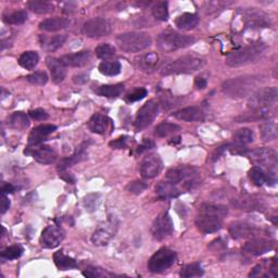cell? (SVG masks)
I'll return each mask as SVG.
<instances>
[{"mask_svg": "<svg viewBox=\"0 0 278 278\" xmlns=\"http://www.w3.org/2000/svg\"><path fill=\"white\" fill-rule=\"evenodd\" d=\"M89 59H90V53L88 52V50H83V52L63 56L60 58V61L65 66L82 67L88 63Z\"/></svg>", "mask_w": 278, "mask_h": 278, "instance_id": "obj_25", "label": "cell"}, {"mask_svg": "<svg viewBox=\"0 0 278 278\" xmlns=\"http://www.w3.org/2000/svg\"><path fill=\"white\" fill-rule=\"evenodd\" d=\"M83 275L90 278H96V277H104V276H111V274H108L105 269L99 268V267H88L85 271L83 272Z\"/></svg>", "mask_w": 278, "mask_h": 278, "instance_id": "obj_52", "label": "cell"}, {"mask_svg": "<svg viewBox=\"0 0 278 278\" xmlns=\"http://www.w3.org/2000/svg\"><path fill=\"white\" fill-rule=\"evenodd\" d=\"M234 206L240 210H246V211H251V210H259L260 204L257 199L251 197H243L240 199L235 200Z\"/></svg>", "mask_w": 278, "mask_h": 278, "instance_id": "obj_42", "label": "cell"}, {"mask_svg": "<svg viewBox=\"0 0 278 278\" xmlns=\"http://www.w3.org/2000/svg\"><path fill=\"white\" fill-rule=\"evenodd\" d=\"M8 126L16 131H24L30 126L29 116L23 112H14L8 117Z\"/></svg>", "mask_w": 278, "mask_h": 278, "instance_id": "obj_31", "label": "cell"}, {"mask_svg": "<svg viewBox=\"0 0 278 278\" xmlns=\"http://www.w3.org/2000/svg\"><path fill=\"white\" fill-rule=\"evenodd\" d=\"M110 124L111 121L108 116L97 113L90 117V120L87 123V126L92 133L105 134L109 129V126H110Z\"/></svg>", "mask_w": 278, "mask_h": 278, "instance_id": "obj_27", "label": "cell"}, {"mask_svg": "<svg viewBox=\"0 0 278 278\" xmlns=\"http://www.w3.org/2000/svg\"><path fill=\"white\" fill-rule=\"evenodd\" d=\"M116 45L121 50L128 54L140 53L153 45V39L146 33H123L115 38Z\"/></svg>", "mask_w": 278, "mask_h": 278, "instance_id": "obj_7", "label": "cell"}, {"mask_svg": "<svg viewBox=\"0 0 278 278\" xmlns=\"http://www.w3.org/2000/svg\"><path fill=\"white\" fill-rule=\"evenodd\" d=\"M95 53L100 59H108L115 55V48L109 44H103L95 49Z\"/></svg>", "mask_w": 278, "mask_h": 278, "instance_id": "obj_49", "label": "cell"}, {"mask_svg": "<svg viewBox=\"0 0 278 278\" xmlns=\"http://www.w3.org/2000/svg\"><path fill=\"white\" fill-rule=\"evenodd\" d=\"M266 45L262 41H257V43L250 44L246 47L235 50L226 57V64L232 67H238L242 65H247L257 61L259 58L262 57L265 53Z\"/></svg>", "mask_w": 278, "mask_h": 278, "instance_id": "obj_3", "label": "cell"}, {"mask_svg": "<svg viewBox=\"0 0 278 278\" xmlns=\"http://www.w3.org/2000/svg\"><path fill=\"white\" fill-rule=\"evenodd\" d=\"M154 146H155V144H154V141H151V140L147 139V140H145L144 142H142V145H140V146L138 147V150H137V153L141 154V153H142V151H144V150H148V149H151V148H153Z\"/></svg>", "mask_w": 278, "mask_h": 278, "instance_id": "obj_58", "label": "cell"}, {"mask_svg": "<svg viewBox=\"0 0 278 278\" xmlns=\"http://www.w3.org/2000/svg\"><path fill=\"white\" fill-rule=\"evenodd\" d=\"M153 15L157 20L160 21H167L168 19V4L166 2L157 3L153 9H151Z\"/></svg>", "mask_w": 278, "mask_h": 278, "instance_id": "obj_44", "label": "cell"}, {"mask_svg": "<svg viewBox=\"0 0 278 278\" xmlns=\"http://www.w3.org/2000/svg\"><path fill=\"white\" fill-rule=\"evenodd\" d=\"M147 94L148 91L146 88H137L128 95V100L131 101V103H135V101H139L141 99H144L147 96Z\"/></svg>", "mask_w": 278, "mask_h": 278, "instance_id": "obj_53", "label": "cell"}, {"mask_svg": "<svg viewBox=\"0 0 278 278\" xmlns=\"http://www.w3.org/2000/svg\"><path fill=\"white\" fill-rule=\"evenodd\" d=\"M73 81L75 84H85L86 82H88V75L86 74L75 75V77L73 78Z\"/></svg>", "mask_w": 278, "mask_h": 278, "instance_id": "obj_59", "label": "cell"}, {"mask_svg": "<svg viewBox=\"0 0 278 278\" xmlns=\"http://www.w3.org/2000/svg\"><path fill=\"white\" fill-rule=\"evenodd\" d=\"M70 20L66 18H59V16H56V18L52 19H47L41 21L39 23V29L46 31V32H57L60 30H64L67 27H70Z\"/></svg>", "mask_w": 278, "mask_h": 278, "instance_id": "obj_28", "label": "cell"}, {"mask_svg": "<svg viewBox=\"0 0 278 278\" xmlns=\"http://www.w3.org/2000/svg\"><path fill=\"white\" fill-rule=\"evenodd\" d=\"M249 178L254 182L256 186H263L265 183H267L268 180V174L265 173L262 167L255 166L252 167L249 172Z\"/></svg>", "mask_w": 278, "mask_h": 278, "instance_id": "obj_41", "label": "cell"}, {"mask_svg": "<svg viewBox=\"0 0 278 278\" xmlns=\"http://www.w3.org/2000/svg\"><path fill=\"white\" fill-rule=\"evenodd\" d=\"M176 260H178V255L175 251L168 248H161L149 260L148 268L151 273H163L175 264Z\"/></svg>", "mask_w": 278, "mask_h": 278, "instance_id": "obj_9", "label": "cell"}, {"mask_svg": "<svg viewBox=\"0 0 278 278\" xmlns=\"http://www.w3.org/2000/svg\"><path fill=\"white\" fill-rule=\"evenodd\" d=\"M65 237V232L58 225H50L41 233L40 245L46 249H54L58 247Z\"/></svg>", "mask_w": 278, "mask_h": 278, "instance_id": "obj_15", "label": "cell"}, {"mask_svg": "<svg viewBox=\"0 0 278 278\" xmlns=\"http://www.w3.org/2000/svg\"><path fill=\"white\" fill-rule=\"evenodd\" d=\"M227 147H229V145H225V146H222V147H220V148H217V150L214 153L212 159H213V160H216V159L220 158V156L224 153V150H225Z\"/></svg>", "mask_w": 278, "mask_h": 278, "instance_id": "obj_62", "label": "cell"}, {"mask_svg": "<svg viewBox=\"0 0 278 278\" xmlns=\"http://www.w3.org/2000/svg\"><path fill=\"white\" fill-rule=\"evenodd\" d=\"M159 113V104L156 100H149L140 108L135 120V129L141 131L153 124Z\"/></svg>", "mask_w": 278, "mask_h": 278, "instance_id": "obj_11", "label": "cell"}, {"mask_svg": "<svg viewBox=\"0 0 278 278\" xmlns=\"http://www.w3.org/2000/svg\"><path fill=\"white\" fill-rule=\"evenodd\" d=\"M181 190L176 185L164 181L160 182L156 187V193L162 199H168V198H176L181 195Z\"/></svg>", "mask_w": 278, "mask_h": 278, "instance_id": "obj_29", "label": "cell"}, {"mask_svg": "<svg viewBox=\"0 0 278 278\" xmlns=\"http://www.w3.org/2000/svg\"><path fill=\"white\" fill-rule=\"evenodd\" d=\"M151 232L157 240H164L170 237L174 232V225L170 214L167 212L160 214L155 220Z\"/></svg>", "mask_w": 278, "mask_h": 278, "instance_id": "obj_14", "label": "cell"}, {"mask_svg": "<svg viewBox=\"0 0 278 278\" xmlns=\"http://www.w3.org/2000/svg\"><path fill=\"white\" fill-rule=\"evenodd\" d=\"M163 162L158 155H149L140 163V174L144 179H154L161 173Z\"/></svg>", "mask_w": 278, "mask_h": 278, "instance_id": "obj_16", "label": "cell"}, {"mask_svg": "<svg viewBox=\"0 0 278 278\" xmlns=\"http://www.w3.org/2000/svg\"><path fill=\"white\" fill-rule=\"evenodd\" d=\"M181 130L180 126L178 124L174 123H168V122H163L161 124H159L156 130H155V135L157 137L163 138L170 136L172 134H175L176 132H179Z\"/></svg>", "mask_w": 278, "mask_h": 278, "instance_id": "obj_40", "label": "cell"}, {"mask_svg": "<svg viewBox=\"0 0 278 278\" xmlns=\"http://www.w3.org/2000/svg\"><path fill=\"white\" fill-rule=\"evenodd\" d=\"M196 40L193 36L183 35L174 31H165L157 37V46L163 53H172L193 45Z\"/></svg>", "mask_w": 278, "mask_h": 278, "instance_id": "obj_8", "label": "cell"}, {"mask_svg": "<svg viewBox=\"0 0 278 278\" xmlns=\"http://www.w3.org/2000/svg\"><path fill=\"white\" fill-rule=\"evenodd\" d=\"M100 204V195L99 193H89L83 201V205L88 212H94L98 209Z\"/></svg>", "mask_w": 278, "mask_h": 278, "instance_id": "obj_47", "label": "cell"}, {"mask_svg": "<svg viewBox=\"0 0 278 278\" xmlns=\"http://www.w3.org/2000/svg\"><path fill=\"white\" fill-rule=\"evenodd\" d=\"M23 254V248L21 246H11L6 248L2 252V258L6 260L19 259Z\"/></svg>", "mask_w": 278, "mask_h": 278, "instance_id": "obj_48", "label": "cell"}, {"mask_svg": "<svg viewBox=\"0 0 278 278\" xmlns=\"http://www.w3.org/2000/svg\"><path fill=\"white\" fill-rule=\"evenodd\" d=\"M30 116L36 121H44L48 119V113L44 109H35V110L30 111Z\"/></svg>", "mask_w": 278, "mask_h": 278, "instance_id": "obj_54", "label": "cell"}, {"mask_svg": "<svg viewBox=\"0 0 278 278\" xmlns=\"http://www.w3.org/2000/svg\"><path fill=\"white\" fill-rule=\"evenodd\" d=\"M15 191V187L11 184H5L2 187V193L4 195H7V193H12Z\"/></svg>", "mask_w": 278, "mask_h": 278, "instance_id": "obj_61", "label": "cell"}, {"mask_svg": "<svg viewBox=\"0 0 278 278\" xmlns=\"http://www.w3.org/2000/svg\"><path fill=\"white\" fill-rule=\"evenodd\" d=\"M54 261L56 266L61 269V271H66V269H71L78 267V263L73 258L67 257L63 254V251H57L54 254Z\"/></svg>", "mask_w": 278, "mask_h": 278, "instance_id": "obj_33", "label": "cell"}, {"mask_svg": "<svg viewBox=\"0 0 278 278\" xmlns=\"http://www.w3.org/2000/svg\"><path fill=\"white\" fill-rule=\"evenodd\" d=\"M39 57L35 52H27L19 58V64L25 70H33L38 64Z\"/></svg>", "mask_w": 278, "mask_h": 278, "instance_id": "obj_38", "label": "cell"}, {"mask_svg": "<svg viewBox=\"0 0 278 278\" xmlns=\"http://www.w3.org/2000/svg\"><path fill=\"white\" fill-rule=\"evenodd\" d=\"M207 80L204 78H197L195 81V85L198 89H205L207 87Z\"/></svg>", "mask_w": 278, "mask_h": 278, "instance_id": "obj_60", "label": "cell"}, {"mask_svg": "<svg viewBox=\"0 0 278 278\" xmlns=\"http://www.w3.org/2000/svg\"><path fill=\"white\" fill-rule=\"evenodd\" d=\"M261 83L262 78L256 75H245L225 81L222 89L224 94L231 98H245L254 94Z\"/></svg>", "mask_w": 278, "mask_h": 278, "instance_id": "obj_2", "label": "cell"}, {"mask_svg": "<svg viewBox=\"0 0 278 278\" xmlns=\"http://www.w3.org/2000/svg\"><path fill=\"white\" fill-rule=\"evenodd\" d=\"M10 208V200L6 195L2 196V202H0V209H2V214H5Z\"/></svg>", "mask_w": 278, "mask_h": 278, "instance_id": "obj_56", "label": "cell"}, {"mask_svg": "<svg viewBox=\"0 0 278 278\" xmlns=\"http://www.w3.org/2000/svg\"><path fill=\"white\" fill-rule=\"evenodd\" d=\"M28 20L27 11H15L11 14H8L4 16V22L7 24H23Z\"/></svg>", "mask_w": 278, "mask_h": 278, "instance_id": "obj_46", "label": "cell"}, {"mask_svg": "<svg viewBox=\"0 0 278 278\" xmlns=\"http://www.w3.org/2000/svg\"><path fill=\"white\" fill-rule=\"evenodd\" d=\"M66 37L65 35H56L54 37H43L40 36V43H41V47H43L47 52L52 53V52H56L57 49L60 48L65 41Z\"/></svg>", "mask_w": 278, "mask_h": 278, "instance_id": "obj_34", "label": "cell"}, {"mask_svg": "<svg viewBox=\"0 0 278 278\" xmlns=\"http://www.w3.org/2000/svg\"><path fill=\"white\" fill-rule=\"evenodd\" d=\"M121 70L122 65L119 61H105L99 65V72L107 77H115L120 74Z\"/></svg>", "mask_w": 278, "mask_h": 278, "instance_id": "obj_39", "label": "cell"}, {"mask_svg": "<svg viewBox=\"0 0 278 278\" xmlns=\"http://www.w3.org/2000/svg\"><path fill=\"white\" fill-rule=\"evenodd\" d=\"M204 269H202L201 265L199 263H192L188 264L186 266H184L181 271V276L182 277H200L204 275Z\"/></svg>", "mask_w": 278, "mask_h": 278, "instance_id": "obj_45", "label": "cell"}, {"mask_svg": "<svg viewBox=\"0 0 278 278\" xmlns=\"http://www.w3.org/2000/svg\"><path fill=\"white\" fill-rule=\"evenodd\" d=\"M242 16V22L247 28L250 29H262L271 28L272 20L269 16L257 8H247L240 11Z\"/></svg>", "mask_w": 278, "mask_h": 278, "instance_id": "obj_10", "label": "cell"}, {"mask_svg": "<svg viewBox=\"0 0 278 278\" xmlns=\"http://www.w3.org/2000/svg\"><path fill=\"white\" fill-rule=\"evenodd\" d=\"M260 135L263 141H273L278 136V126L274 121H267L260 126Z\"/></svg>", "mask_w": 278, "mask_h": 278, "instance_id": "obj_32", "label": "cell"}, {"mask_svg": "<svg viewBox=\"0 0 278 278\" xmlns=\"http://www.w3.org/2000/svg\"><path fill=\"white\" fill-rule=\"evenodd\" d=\"M110 22L104 18H94L83 25V33L90 38H100L108 36L111 33Z\"/></svg>", "mask_w": 278, "mask_h": 278, "instance_id": "obj_12", "label": "cell"}, {"mask_svg": "<svg viewBox=\"0 0 278 278\" xmlns=\"http://www.w3.org/2000/svg\"><path fill=\"white\" fill-rule=\"evenodd\" d=\"M59 175H60V178L62 180H64L66 183H69V184H74L75 183L74 176L71 173H67L66 171H61V172H59Z\"/></svg>", "mask_w": 278, "mask_h": 278, "instance_id": "obj_57", "label": "cell"}, {"mask_svg": "<svg viewBox=\"0 0 278 278\" xmlns=\"http://www.w3.org/2000/svg\"><path fill=\"white\" fill-rule=\"evenodd\" d=\"M199 23V18L198 15L195 13H183L180 16H178V19L175 20V25L178 27L180 30L184 31H189L195 29Z\"/></svg>", "mask_w": 278, "mask_h": 278, "instance_id": "obj_30", "label": "cell"}, {"mask_svg": "<svg viewBox=\"0 0 278 278\" xmlns=\"http://www.w3.org/2000/svg\"><path fill=\"white\" fill-rule=\"evenodd\" d=\"M229 209L222 205H204L196 218V226L205 234L215 233L221 230Z\"/></svg>", "mask_w": 278, "mask_h": 278, "instance_id": "obj_1", "label": "cell"}, {"mask_svg": "<svg viewBox=\"0 0 278 278\" xmlns=\"http://www.w3.org/2000/svg\"><path fill=\"white\" fill-rule=\"evenodd\" d=\"M165 181L178 186L182 184L184 189L192 190L200 185V173L196 167L191 165H180L171 168L166 173Z\"/></svg>", "mask_w": 278, "mask_h": 278, "instance_id": "obj_5", "label": "cell"}, {"mask_svg": "<svg viewBox=\"0 0 278 278\" xmlns=\"http://www.w3.org/2000/svg\"><path fill=\"white\" fill-rule=\"evenodd\" d=\"M24 153L25 155L32 156L38 163L41 164H52L58 158L56 151L49 146H40L39 148L29 147Z\"/></svg>", "mask_w": 278, "mask_h": 278, "instance_id": "obj_18", "label": "cell"}, {"mask_svg": "<svg viewBox=\"0 0 278 278\" xmlns=\"http://www.w3.org/2000/svg\"><path fill=\"white\" fill-rule=\"evenodd\" d=\"M116 226L114 222H109L105 227H99L91 236V242L95 246H107L113 238Z\"/></svg>", "mask_w": 278, "mask_h": 278, "instance_id": "obj_21", "label": "cell"}, {"mask_svg": "<svg viewBox=\"0 0 278 278\" xmlns=\"http://www.w3.org/2000/svg\"><path fill=\"white\" fill-rule=\"evenodd\" d=\"M252 162L257 165L269 168V173H275L277 165V154L271 148H258L251 153Z\"/></svg>", "mask_w": 278, "mask_h": 278, "instance_id": "obj_13", "label": "cell"}, {"mask_svg": "<svg viewBox=\"0 0 278 278\" xmlns=\"http://www.w3.org/2000/svg\"><path fill=\"white\" fill-rule=\"evenodd\" d=\"M46 61H47V66L49 67L50 72H52L54 83L60 84L61 82H63L66 77V70H65V65L62 64L60 59L48 57Z\"/></svg>", "mask_w": 278, "mask_h": 278, "instance_id": "obj_26", "label": "cell"}, {"mask_svg": "<svg viewBox=\"0 0 278 278\" xmlns=\"http://www.w3.org/2000/svg\"><path fill=\"white\" fill-rule=\"evenodd\" d=\"M255 140V134L249 129H241L238 130L234 135V145L246 147V145L251 144Z\"/></svg>", "mask_w": 278, "mask_h": 278, "instance_id": "obj_36", "label": "cell"}, {"mask_svg": "<svg viewBox=\"0 0 278 278\" xmlns=\"http://www.w3.org/2000/svg\"><path fill=\"white\" fill-rule=\"evenodd\" d=\"M88 147V142H83V144L78 147V149L75 150V153L71 156L62 159L60 162L58 164V171H66L67 168L75 165L79 162H82L83 160H85L87 158V153H86V148Z\"/></svg>", "mask_w": 278, "mask_h": 278, "instance_id": "obj_23", "label": "cell"}, {"mask_svg": "<svg viewBox=\"0 0 278 278\" xmlns=\"http://www.w3.org/2000/svg\"><path fill=\"white\" fill-rule=\"evenodd\" d=\"M160 64V57L156 53H147L135 59V65L145 73H153Z\"/></svg>", "mask_w": 278, "mask_h": 278, "instance_id": "obj_20", "label": "cell"}, {"mask_svg": "<svg viewBox=\"0 0 278 278\" xmlns=\"http://www.w3.org/2000/svg\"><path fill=\"white\" fill-rule=\"evenodd\" d=\"M173 116L178 120L185 122H200L204 121L206 114L199 107H188L173 113Z\"/></svg>", "mask_w": 278, "mask_h": 278, "instance_id": "obj_24", "label": "cell"}, {"mask_svg": "<svg viewBox=\"0 0 278 278\" xmlns=\"http://www.w3.org/2000/svg\"><path fill=\"white\" fill-rule=\"evenodd\" d=\"M110 146L114 149H124L128 147V136H122L110 142Z\"/></svg>", "mask_w": 278, "mask_h": 278, "instance_id": "obj_55", "label": "cell"}, {"mask_svg": "<svg viewBox=\"0 0 278 278\" xmlns=\"http://www.w3.org/2000/svg\"><path fill=\"white\" fill-rule=\"evenodd\" d=\"M275 247V241L265 238H255L248 241L242 250L251 256H262L266 252L273 250Z\"/></svg>", "mask_w": 278, "mask_h": 278, "instance_id": "obj_17", "label": "cell"}, {"mask_svg": "<svg viewBox=\"0 0 278 278\" xmlns=\"http://www.w3.org/2000/svg\"><path fill=\"white\" fill-rule=\"evenodd\" d=\"M205 64L206 60L200 57L185 56L162 65L160 73L164 77L175 74H190L201 70Z\"/></svg>", "mask_w": 278, "mask_h": 278, "instance_id": "obj_6", "label": "cell"}, {"mask_svg": "<svg viewBox=\"0 0 278 278\" xmlns=\"http://www.w3.org/2000/svg\"><path fill=\"white\" fill-rule=\"evenodd\" d=\"M278 99L277 87H266L251 95L248 101V108L252 112H259L266 117L271 116L272 108L275 107Z\"/></svg>", "mask_w": 278, "mask_h": 278, "instance_id": "obj_4", "label": "cell"}, {"mask_svg": "<svg viewBox=\"0 0 278 278\" xmlns=\"http://www.w3.org/2000/svg\"><path fill=\"white\" fill-rule=\"evenodd\" d=\"M28 81L34 85H45L48 82V75L44 71H37L27 78Z\"/></svg>", "mask_w": 278, "mask_h": 278, "instance_id": "obj_50", "label": "cell"}, {"mask_svg": "<svg viewBox=\"0 0 278 278\" xmlns=\"http://www.w3.org/2000/svg\"><path fill=\"white\" fill-rule=\"evenodd\" d=\"M232 2H222V0H214V2H208L205 4L204 9L207 14H216L223 11L227 7L231 6Z\"/></svg>", "mask_w": 278, "mask_h": 278, "instance_id": "obj_43", "label": "cell"}, {"mask_svg": "<svg viewBox=\"0 0 278 278\" xmlns=\"http://www.w3.org/2000/svg\"><path fill=\"white\" fill-rule=\"evenodd\" d=\"M29 9L38 14L52 13L55 10V7L52 3L44 2V0H32L28 3Z\"/></svg>", "mask_w": 278, "mask_h": 278, "instance_id": "obj_37", "label": "cell"}, {"mask_svg": "<svg viewBox=\"0 0 278 278\" xmlns=\"http://www.w3.org/2000/svg\"><path fill=\"white\" fill-rule=\"evenodd\" d=\"M57 130V126L53 124L39 125L34 129L29 136V147H36L41 144L50 134Z\"/></svg>", "mask_w": 278, "mask_h": 278, "instance_id": "obj_22", "label": "cell"}, {"mask_svg": "<svg viewBox=\"0 0 278 278\" xmlns=\"http://www.w3.org/2000/svg\"><path fill=\"white\" fill-rule=\"evenodd\" d=\"M259 233V230L255 225L246 222H236L230 226V234L234 239H246L255 237Z\"/></svg>", "mask_w": 278, "mask_h": 278, "instance_id": "obj_19", "label": "cell"}, {"mask_svg": "<svg viewBox=\"0 0 278 278\" xmlns=\"http://www.w3.org/2000/svg\"><path fill=\"white\" fill-rule=\"evenodd\" d=\"M148 188V184L141 181H134L126 186V190L134 195H140Z\"/></svg>", "mask_w": 278, "mask_h": 278, "instance_id": "obj_51", "label": "cell"}, {"mask_svg": "<svg viewBox=\"0 0 278 278\" xmlns=\"http://www.w3.org/2000/svg\"><path fill=\"white\" fill-rule=\"evenodd\" d=\"M124 90L123 84H114V85H103L100 86L96 92L99 96L107 98H116L119 97Z\"/></svg>", "mask_w": 278, "mask_h": 278, "instance_id": "obj_35", "label": "cell"}]
</instances>
